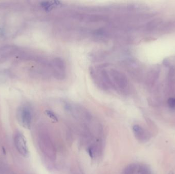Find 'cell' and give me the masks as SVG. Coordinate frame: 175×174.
Returning <instances> with one entry per match:
<instances>
[{
    "instance_id": "1",
    "label": "cell",
    "mask_w": 175,
    "mask_h": 174,
    "mask_svg": "<svg viewBox=\"0 0 175 174\" xmlns=\"http://www.w3.org/2000/svg\"><path fill=\"white\" fill-rule=\"evenodd\" d=\"M15 145L18 152L23 156H27L28 154V150L26 144L25 137L21 133H18L15 137Z\"/></svg>"
},
{
    "instance_id": "2",
    "label": "cell",
    "mask_w": 175,
    "mask_h": 174,
    "mask_svg": "<svg viewBox=\"0 0 175 174\" xmlns=\"http://www.w3.org/2000/svg\"><path fill=\"white\" fill-rule=\"evenodd\" d=\"M18 121L21 124L27 129H29L31 123V114L29 109L24 108L20 111Z\"/></svg>"
},
{
    "instance_id": "3",
    "label": "cell",
    "mask_w": 175,
    "mask_h": 174,
    "mask_svg": "<svg viewBox=\"0 0 175 174\" xmlns=\"http://www.w3.org/2000/svg\"><path fill=\"white\" fill-rule=\"evenodd\" d=\"M112 74L115 82L118 85V86L120 87L126 86L127 81L125 77L122 74H120L119 72L116 71H114Z\"/></svg>"
},
{
    "instance_id": "4",
    "label": "cell",
    "mask_w": 175,
    "mask_h": 174,
    "mask_svg": "<svg viewBox=\"0 0 175 174\" xmlns=\"http://www.w3.org/2000/svg\"><path fill=\"white\" fill-rule=\"evenodd\" d=\"M133 130L136 137L138 140H143L145 138V131L139 125H134L133 127Z\"/></svg>"
},
{
    "instance_id": "5",
    "label": "cell",
    "mask_w": 175,
    "mask_h": 174,
    "mask_svg": "<svg viewBox=\"0 0 175 174\" xmlns=\"http://www.w3.org/2000/svg\"><path fill=\"white\" fill-rule=\"evenodd\" d=\"M136 168H137V167L134 164L128 165L124 170V174H134Z\"/></svg>"
},
{
    "instance_id": "6",
    "label": "cell",
    "mask_w": 175,
    "mask_h": 174,
    "mask_svg": "<svg viewBox=\"0 0 175 174\" xmlns=\"http://www.w3.org/2000/svg\"><path fill=\"white\" fill-rule=\"evenodd\" d=\"M46 113L47 114V115L50 118H51V119H52L53 120L56 121V122L58 121V118H57V117L56 116V115L52 111H50V110H46Z\"/></svg>"
},
{
    "instance_id": "7",
    "label": "cell",
    "mask_w": 175,
    "mask_h": 174,
    "mask_svg": "<svg viewBox=\"0 0 175 174\" xmlns=\"http://www.w3.org/2000/svg\"><path fill=\"white\" fill-rule=\"evenodd\" d=\"M168 103L169 106L172 108H175V99L170 98L168 101Z\"/></svg>"
},
{
    "instance_id": "8",
    "label": "cell",
    "mask_w": 175,
    "mask_h": 174,
    "mask_svg": "<svg viewBox=\"0 0 175 174\" xmlns=\"http://www.w3.org/2000/svg\"><path fill=\"white\" fill-rule=\"evenodd\" d=\"M88 153H89V155H90V156L91 158H93V152H92V150L91 149H89V150H88Z\"/></svg>"
},
{
    "instance_id": "9",
    "label": "cell",
    "mask_w": 175,
    "mask_h": 174,
    "mask_svg": "<svg viewBox=\"0 0 175 174\" xmlns=\"http://www.w3.org/2000/svg\"><path fill=\"white\" fill-rule=\"evenodd\" d=\"M169 174H173V173L172 172H170L169 173Z\"/></svg>"
}]
</instances>
